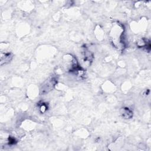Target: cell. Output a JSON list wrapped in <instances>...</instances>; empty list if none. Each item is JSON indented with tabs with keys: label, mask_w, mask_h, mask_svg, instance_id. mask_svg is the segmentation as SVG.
<instances>
[{
	"label": "cell",
	"mask_w": 151,
	"mask_h": 151,
	"mask_svg": "<svg viewBox=\"0 0 151 151\" xmlns=\"http://www.w3.org/2000/svg\"><path fill=\"white\" fill-rule=\"evenodd\" d=\"M56 83V80L52 78L51 80H50L47 82V83L43 87V91H45L46 92H48L50 91L53 87L55 86Z\"/></svg>",
	"instance_id": "obj_1"
},
{
	"label": "cell",
	"mask_w": 151,
	"mask_h": 151,
	"mask_svg": "<svg viewBox=\"0 0 151 151\" xmlns=\"http://www.w3.org/2000/svg\"><path fill=\"white\" fill-rule=\"evenodd\" d=\"M121 115L125 119H130L133 116V112L128 108H122L121 110Z\"/></svg>",
	"instance_id": "obj_2"
}]
</instances>
